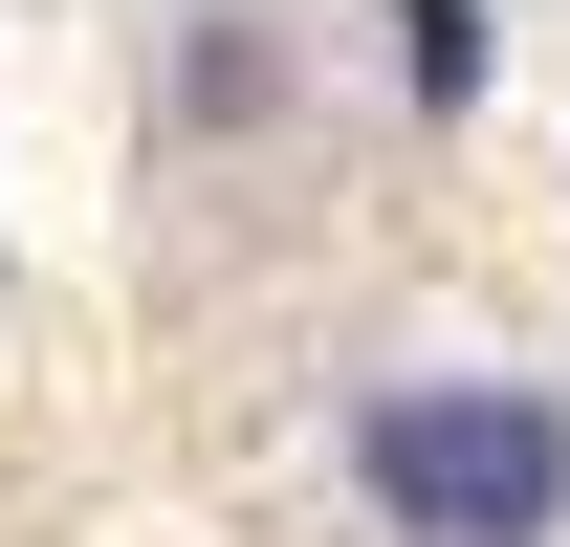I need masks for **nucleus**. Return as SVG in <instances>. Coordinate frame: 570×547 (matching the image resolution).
Here are the masks:
<instances>
[{
	"mask_svg": "<svg viewBox=\"0 0 570 547\" xmlns=\"http://www.w3.org/2000/svg\"><path fill=\"white\" fill-rule=\"evenodd\" d=\"M352 481L395 547H549L570 526V395L527 372H395L352 416Z\"/></svg>",
	"mask_w": 570,
	"mask_h": 547,
	"instance_id": "f257e3e1",
	"label": "nucleus"
}]
</instances>
